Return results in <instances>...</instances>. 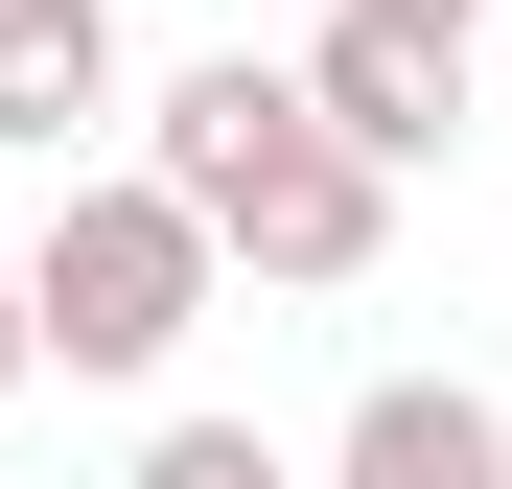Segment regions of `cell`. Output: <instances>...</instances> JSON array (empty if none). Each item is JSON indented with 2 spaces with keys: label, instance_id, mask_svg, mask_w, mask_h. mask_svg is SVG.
<instances>
[{
  "label": "cell",
  "instance_id": "obj_5",
  "mask_svg": "<svg viewBox=\"0 0 512 489\" xmlns=\"http://www.w3.org/2000/svg\"><path fill=\"white\" fill-rule=\"evenodd\" d=\"M94 117H117V0H0V140L70 163Z\"/></svg>",
  "mask_w": 512,
  "mask_h": 489
},
{
  "label": "cell",
  "instance_id": "obj_2",
  "mask_svg": "<svg viewBox=\"0 0 512 489\" xmlns=\"http://www.w3.org/2000/svg\"><path fill=\"white\" fill-rule=\"evenodd\" d=\"M210 210L187 187H163V163H117V187H70L47 233H24V303H47V373H163V350H187V326H210Z\"/></svg>",
  "mask_w": 512,
  "mask_h": 489
},
{
  "label": "cell",
  "instance_id": "obj_3",
  "mask_svg": "<svg viewBox=\"0 0 512 489\" xmlns=\"http://www.w3.org/2000/svg\"><path fill=\"white\" fill-rule=\"evenodd\" d=\"M303 94H326V117H350V140L396 163V187H419V163L466 140V47H443V24H373V0H326V47H303Z\"/></svg>",
  "mask_w": 512,
  "mask_h": 489
},
{
  "label": "cell",
  "instance_id": "obj_4",
  "mask_svg": "<svg viewBox=\"0 0 512 489\" xmlns=\"http://www.w3.org/2000/svg\"><path fill=\"white\" fill-rule=\"evenodd\" d=\"M326 489H512V420H489L466 373H373L350 443H326Z\"/></svg>",
  "mask_w": 512,
  "mask_h": 489
},
{
  "label": "cell",
  "instance_id": "obj_7",
  "mask_svg": "<svg viewBox=\"0 0 512 489\" xmlns=\"http://www.w3.org/2000/svg\"><path fill=\"white\" fill-rule=\"evenodd\" d=\"M47 373V303H24V257H0V396H24Z\"/></svg>",
  "mask_w": 512,
  "mask_h": 489
},
{
  "label": "cell",
  "instance_id": "obj_1",
  "mask_svg": "<svg viewBox=\"0 0 512 489\" xmlns=\"http://www.w3.org/2000/svg\"><path fill=\"white\" fill-rule=\"evenodd\" d=\"M140 163L210 210V257H233V280H280V303H326V280H373V257H396V163L326 117L280 47H210V70H163Z\"/></svg>",
  "mask_w": 512,
  "mask_h": 489
},
{
  "label": "cell",
  "instance_id": "obj_8",
  "mask_svg": "<svg viewBox=\"0 0 512 489\" xmlns=\"http://www.w3.org/2000/svg\"><path fill=\"white\" fill-rule=\"evenodd\" d=\"M373 24H443V47H466V24H489V0H373Z\"/></svg>",
  "mask_w": 512,
  "mask_h": 489
},
{
  "label": "cell",
  "instance_id": "obj_6",
  "mask_svg": "<svg viewBox=\"0 0 512 489\" xmlns=\"http://www.w3.org/2000/svg\"><path fill=\"white\" fill-rule=\"evenodd\" d=\"M117 489H303V466H280V443H256V420H163V443H140Z\"/></svg>",
  "mask_w": 512,
  "mask_h": 489
}]
</instances>
